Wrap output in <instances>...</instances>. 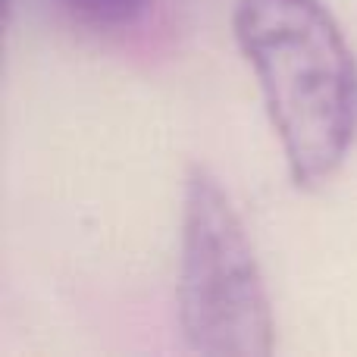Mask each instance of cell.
<instances>
[{
    "label": "cell",
    "instance_id": "obj_1",
    "mask_svg": "<svg viewBox=\"0 0 357 357\" xmlns=\"http://www.w3.org/2000/svg\"><path fill=\"white\" fill-rule=\"evenodd\" d=\"M232 38L251 66L295 188H320L357 142V56L323 0H235Z\"/></svg>",
    "mask_w": 357,
    "mask_h": 357
},
{
    "label": "cell",
    "instance_id": "obj_3",
    "mask_svg": "<svg viewBox=\"0 0 357 357\" xmlns=\"http://www.w3.org/2000/svg\"><path fill=\"white\" fill-rule=\"evenodd\" d=\"M73 25L94 35L119 38L142 29L163 0H54Z\"/></svg>",
    "mask_w": 357,
    "mask_h": 357
},
{
    "label": "cell",
    "instance_id": "obj_2",
    "mask_svg": "<svg viewBox=\"0 0 357 357\" xmlns=\"http://www.w3.org/2000/svg\"><path fill=\"white\" fill-rule=\"evenodd\" d=\"M178 329L204 357H270L276 320L254 241L229 191L188 167L178 238Z\"/></svg>",
    "mask_w": 357,
    "mask_h": 357
}]
</instances>
